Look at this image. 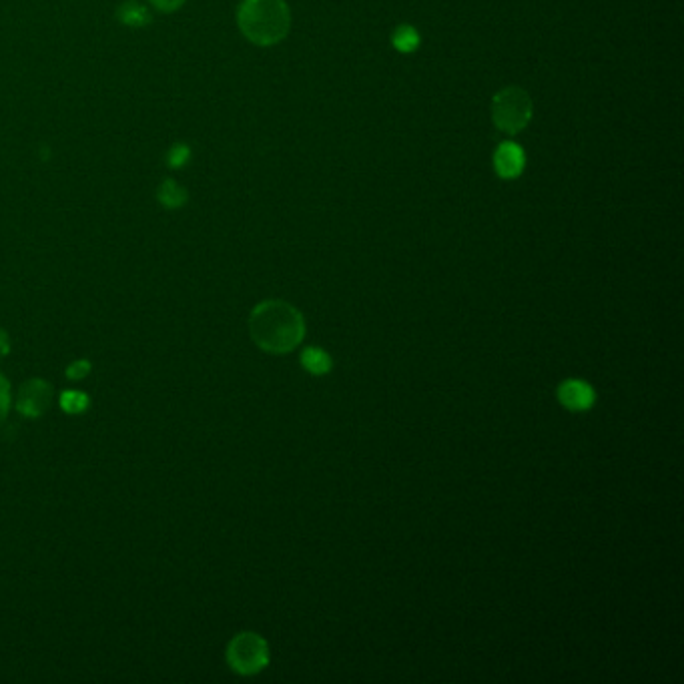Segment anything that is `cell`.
I'll return each instance as SVG.
<instances>
[{
  "label": "cell",
  "instance_id": "obj_1",
  "mask_svg": "<svg viewBox=\"0 0 684 684\" xmlns=\"http://www.w3.org/2000/svg\"><path fill=\"white\" fill-rule=\"evenodd\" d=\"M249 335L255 346L267 354L293 352L305 335L303 315L281 299H267L249 315Z\"/></svg>",
  "mask_w": 684,
  "mask_h": 684
},
{
  "label": "cell",
  "instance_id": "obj_2",
  "mask_svg": "<svg viewBox=\"0 0 684 684\" xmlns=\"http://www.w3.org/2000/svg\"><path fill=\"white\" fill-rule=\"evenodd\" d=\"M237 23L245 39L259 47H271L287 37L291 13L285 0H243Z\"/></svg>",
  "mask_w": 684,
  "mask_h": 684
},
{
  "label": "cell",
  "instance_id": "obj_3",
  "mask_svg": "<svg viewBox=\"0 0 684 684\" xmlns=\"http://www.w3.org/2000/svg\"><path fill=\"white\" fill-rule=\"evenodd\" d=\"M532 99L520 87L502 89L492 101V119L494 125L508 135H516L528 127L532 121Z\"/></svg>",
  "mask_w": 684,
  "mask_h": 684
},
{
  "label": "cell",
  "instance_id": "obj_4",
  "mask_svg": "<svg viewBox=\"0 0 684 684\" xmlns=\"http://www.w3.org/2000/svg\"><path fill=\"white\" fill-rule=\"evenodd\" d=\"M227 662L237 674H257L269 664V646L255 632H239L227 646Z\"/></svg>",
  "mask_w": 684,
  "mask_h": 684
},
{
  "label": "cell",
  "instance_id": "obj_5",
  "mask_svg": "<svg viewBox=\"0 0 684 684\" xmlns=\"http://www.w3.org/2000/svg\"><path fill=\"white\" fill-rule=\"evenodd\" d=\"M53 396H55V390H53V386L47 380H43V378L27 380L19 388L17 410L25 418H31V420L41 418L53 406Z\"/></svg>",
  "mask_w": 684,
  "mask_h": 684
},
{
  "label": "cell",
  "instance_id": "obj_6",
  "mask_svg": "<svg viewBox=\"0 0 684 684\" xmlns=\"http://www.w3.org/2000/svg\"><path fill=\"white\" fill-rule=\"evenodd\" d=\"M560 404L566 408V410H572V412H586L594 406L596 402V392L590 384L582 382V380H566L558 386V392H556Z\"/></svg>",
  "mask_w": 684,
  "mask_h": 684
},
{
  "label": "cell",
  "instance_id": "obj_7",
  "mask_svg": "<svg viewBox=\"0 0 684 684\" xmlns=\"http://www.w3.org/2000/svg\"><path fill=\"white\" fill-rule=\"evenodd\" d=\"M526 165V155L516 143H502L494 155V167L502 179H516Z\"/></svg>",
  "mask_w": 684,
  "mask_h": 684
},
{
  "label": "cell",
  "instance_id": "obj_8",
  "mask_svg": "<svg viewBox=\"0 0 684 684\" xmlns=\"http://www.w3.org/2000/svg\"><path fill=\"white\" fill-rule=\"evenodd\" d=\"M119 21L129 27H145L151 23V13L147 7H143L137 0H129L119 7Z\"/></svg>",
  "mask_w": 684,
  "mask_h": 684
},
{
  "label": "cell",
  "instance_id": "obj_9",
  "mask_svg": "<svg viewBox=\"0 0 684 684\" xmlns=\"http://www.w3.org/2000/svg\"><path fill=\"white\" fill-rule=\"evenodd\" d=\"M420 43H422L420 33H418V29L412 27V25H402V27H398V29L392 33V45H394L400 53H404V55L418 51Z\"/></svg>",
  "mask_w": 684,
  "mask_h": 684
},
{
  "label": "cell",
  "instance_id": "obj_10",
  "mask_svg": "<svg viewBox=\"0 0 684 684\" xmlns=\"http://www.w3.org/2000/svg\"><path fill=\"white\" fill-rule=\"evenodd\" d=\"M59 406L69 416H81L91 408V398L79 390H67L59 396Z\"/></svg>",
  "mask_w": 684,
  "mask_h": 684
},
{
  "label": "cell",
  "instance_id": "obj_11",
  "mask_svg": "<svg viewBox=\"0 0 684 684\" xmlns=\"http://www.w3.org/2000/svg\"><path fill=\"white\" fill-rule=\"evenodd\" d=\"M301 364L313 376H323L331 370V358L323 350H317V348H307L301 354Z\"/></svg>",
  "mask_w": 684,
  "mask_h": 684
},
{
  "label": "cell",
  "instance_id": "obj_12",
  "mask_svg": "<svg viewBox=\"0 0 684 684\" xmlns=\"http://www.w3.org/2000/svg\"><path fill=\"white\" fill-rule=\"evenodd\" d=\"M159 201L161 205H165L167 209H177L183 207L187 201V191L177 185L173 179H167L161 187H159Z\"/></svg>",
  "mask_w": 684,
  "mask_h": 684
},
{
  "label": "cell",
  "instance_id": "obj_13",
  "mask_svg": "<svg viewBox=\"0 0 684 684\" xmlns=\"http://www.w3.org/2000/svg\"><path fill=\"white\" fill-rule=\"evenodd\" d=\"M13 406V392L9 380L0 374V424H3L11 412Z\"/></svg>",
  "mask_w": 684,
  "mask_h": 684
},
{
  "label": "cell",
  "instance_id": "obj_14",
  "mask_svg": "<svg viewBox=\"0 0 684 684\" xmlns=\"http://www.w3.org/2000/svg\"><path fill=\"white\" fill-rule=\"evenodd\" d=\"M67 378L71 382H83L89 374H91V362L89 360H75L69 368H67Z\"/></svg>",
  "mask_w": 684,
  "mask_h": 684
},
{
  "label": "cell",
  "instance_id": "obj_15",
  "mask_svg": "<svg viewBox=\"0 0 684 684\" xmlns=\"http://www.w3.org/2000/svg\"><path fill=\"white\" fill-rule=\"evenodd\" d=\"M191 159V149L187 145H175L169 151V165L171 167H183Z\"/></svg>",
  "mask_w": 684,
  "mask_h": 684
},
{
  "label": "cell",
  "instance_id": "obj_16",
  "mask_svg": "<svg viewBox=\"0 0 684 684\" xmlns=\"http://www.w3.org/2000/svg\"><path fill=\"white\" fill-rule=\"evenodd\" d=\"M149 3L161 13H173L185 5V0H149Z\"/></svg>",
  "mask_w": 684,
  "mask_h": 684
},
{
  "label": "cell",
  "instance_id": "obj_17",
  "mask_svg": "<svg viewBox=\"0 0 684 684\" xmlns=\"http://www.w3.org/2000/svg\"><path fill=\"white\" fill-rule=\"evenodd\" d=\"M9 352H11V339H9L7 331L0 327V360L7 358Z\"/></svg>",
  "mask_w": 684,
  "mask_h": 684
}]
</instances>
